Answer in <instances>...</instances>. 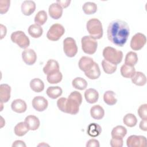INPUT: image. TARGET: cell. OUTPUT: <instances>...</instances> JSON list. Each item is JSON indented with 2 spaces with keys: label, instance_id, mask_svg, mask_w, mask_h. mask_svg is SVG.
I'll list each match as a JSON object with an SVG mask.
<instances>
[{
  "label": "cell",
  "instance_id": "cell-29",
  "mask_svg": "<svg viewBox=\"0 0 147 147\" xmlns=\"http://www.w3.org/2000/svg\"><path fill=\"white\" fill-rule=\"evenodd\" d=\"M121 75L126 78H130L136 72V69L134 66L128 65L127 64H123L121 67Z\"/></svg>",
  "mask_w": 147,
  "mask_h": 147
},
{
  "label": "cell",
  "instance_id": "cell-46",
  "mask_svg": "<svg viewBox=\"0 0 147 147\" xmlns=\"http://www.w3.org/2000/svg\"><path fill=\"white\" fill-rule=\"evenodd\" d=\"M12 146H24V147H25L26 144H25V142L23 141L16 140L13 143Z\"/></svg>",
  "mask_w": 147,
  "mask_h": 147
},
{
  "label": "cell",
  "instance_id": "cell-16",
  "mask_svg": "<svg viewBox=\"0 0 147 147\" xmlns=\"http://www.w3.org/2000/svg\"><path fill=\"white\" fill-rule=\"evenodd\" d=\"M11 108L13 111L17 113H24L27 109L26 102L21 99H14L11 104Z\"/></svg>",
  "mask_w": 147,
  "mask_h": 147
},
{
  "label": "cell",
  "instance_id": "cell-21",
  "mask_svg": "<svg viewBox=\"0 0 147 147\" xmlns=\"http://www.w3.org/2000/svg\"><path fill=\"white\" fill-rule=\"evenodd\" d=\"M84 98L88 103L91 104L95 103L99 98L98 92L94 88H88L84 92Z\"/></svg>",
  "mask_w": 147,
  "mask_h": 147
},
{
  "label": "cell",
  "instance_id": "cell-25",
  "mask_svg": "<svg viewBox=\"0 0 147 147\" xmlns=\"http://www.w3.org/2000/svg\"><path fill=\"white\" fill-rule=\"evenodd\" d=\"M43 33V29L40 25L36 24H32L28 28L29 34L33 38H38L41 36Z\"/></svg>",
  "mask_w": 147,
  "mask_h": 147
},
{
  "label": "cell",
  "instance_id": "cell-44",
  "mask_svg": "<svg viewBox=\"0 0 147 147\" xmlns=\"http://www.w3.org/2000/svg\"><path fill=\"white\" fill-rule=\"evenodd\" d=\"M139 127L141 130L146 131L147 130V119H142L140 123Z\"/></svg>",
  "mask_w": 147,
  "mask_h": 147
},
{
  "label": "cell",
  "instance_id": "cell-15",
  "mask_svg": "<svg viewBox=\"0 0 147 147\" xmlns=\"http://www.w3.org/2000/svg\"><path fill=\"white\" fill-rule=\"evenodd\" d=\"M48 12L51 18L55 20H57L62 16L63 8L56 2L53 3L49 6Z\"/></svg>",
  "mask_w": 147,
  "mask_h": 147
},
{
  "label": "cell",
  "instance_id": "cell-42",
  "mask_svg": "<svg viewBox=\"0 0 147 147\" xmlns=\"http://www.w3.org/2000/svg\"><path fill=\"white\" fill-rule=\"evenodd\" d=\"M100 146L98 140L92 138L89 140L86 143L87 147H99Z\"/></svg>",
  "mask_w": 147,
  "mask_h": 147
},
{
  "label": "cell",
  "instance_id": "cell-8",
  "mask_svg": "<svg viewBox=\"0 0 147 147\" xmlns=\"http://www.w3.org/2000/svg\"><path fill=\"white\" fill-rule=\"evenodd\" d=\"M63 51L69 57H74L78 52V47L75 40L72 37H67L63 40Z\"/></svg>",
  "mask_w": 147,
  "mask_h": 147
},
{
  "label": "cell",
  "instance_id": "cell-26",
  "mask_svg": "<svg viewBox=\"0 0 147 147\" xmlns=\"http://www.w3.org/2000/svg\"><path fill=\"white\" fill-rule=\"evenodd\" d=\"M63 93V90L59 86L49 87L46 91L47 95L52 99H56L60 96Z\"/></svg>",
  "mask_w": 147,
  "mask_h": 147
},
{
  "label": "cell",
  "instance_id": "cell-3",
  "mask_svg": "<svg viewBox=\"0 0 147 147\" xmlns=\"http://www.w3.org/2000/svg\"><path fill=\"white\" fill-rule=\"evenodd\" d=\"M87 30L90 36L93 38L100 39L103 36L102 24L100 20L94 18L89 20L86 24Z\"/></svg>",
  "mask_w": 147,
  "mask_h": 147
},
{
  "label": "cell",
  "instance_id": "cell-13",
  "mask_svg": "<svg viewBox=\"0 0 147 147\" xmlns=\"http://www.w3.org/2000/svg\"><path fill=\"white\" fill-rule=\"evenodd\" d=\"M59 71V63L54 59H49L43 68V72L46 75H49Z\"/></svg>",
  "mask_w": 147,
  "mask_h": 147
},
{
  "label": "cell",
  "instance_id": "cell-43",
  "mask_svg": "<svg viewBox=\"0 0 147 147\" xmlns=\"http://www.w3.org/2000/svg\"><path fill=\"white\" fill-rule=\"evenodd\" d=\"M56 3L57 4H59L60 6H61L62 7H68L70 3H71V1L70 0H57L56 1Z\"/></svg>",
  "mask_w": 147,
  "mask_h": 147
},
{
  "label": "cell",
  "instance_id": "cell-4",
  "mask_svg": "<svg viewBox=\"0 0 147 147\" xmlns=\"http://www.w3.org/2000/svg\"><path fill=\"white\" fill-rule=\"evenodd\" d=\"M102 55L106 60L115 65L119 64L123 59V52L111 47H105Z\"/></svg>",
  "mask_w": 147,
  "mask_h": 147
},
{
  "label": "cell",
  "instance_id": "cell-19",
  "mask_svg": "<svg viewBox=\"0 0 147 147\" xmlns=\"http://www.w3.org/2000/svg\"><path fill=\"white\" fill-rule=\"evenodd\" d=\"M94 63V61L92 58L87 56H82L79 61L78 65L80 70L85 72L92 66Z\"/></svg>",
  "mask_w": 147,
  "mask_h": 147
},
{
  "label": "cell",
  "instance_id": "cell-40",
  "mask_svg": "<svg viewBox=\"0 0 147 147\" xmlns=\"http://www.w3.org/2000/svg\"><path fill=\"white\" fill-rule=\"evenodd\" d=\"M10 1L9 0H1L0 1V13L3 14L6 13L10 7Z\"/></svg>",
  "mask_w": 147,
  "mask_h": 147
},
{
  "label": "cell",
  "instance_id": "cell-12",
  "mask_svg": "<svg viewBox=\"0 0 147 147\" xmlns=\"http://www.w3.org/2000/svg\"><path fill=\"white\" fill-rule=\"evenodd\" d=\"M33 107L37 111H44L48 106V100L42 96H35L32 102Z\"/></svg>",
  "mask_w": 147,
  "mask_h": 147
},
{
  "label": "cell",
  "instance_id": "cell-34",
  "mask_svg": "<svg viewBox=\"0 0 147 147\" xmlns=\"http://www.w3.org/2000/svg\"><path fill=\"white\" fill-rule=\"evenodd\" d=\"M123 122L126 126L132 127L136 125L137 123V119L134 114L128 113L123 117Z\"/></svg>",
  "mask_w": 147,
  "mask_h": 147
},
{
  "label": "cell",
  "instance_id": "cell-20",
  "mask_svg": "<svg viewBox=\"0 0 147 147\" xmlns=\"http://www.w3.org/2000/svg\"><path fill=\"white\" fill-rule=\"evenodd\" d=\"M130 78L132 83L138 86H143L146 83L145 75L140 71L135 72Z\"/></svg>",
  "mask_w": 147,
  "mask_h": 147
},
{
  "label": "cell",
  "instance_id": "cell-37",
  "mask_svg": "<svg viewBox=\"0 0 147 147\" xmlns=\"http://www.w3.org/2000/svg\"><path fill=\"white\" fill-rule=\"evenodd\" d=\"M47 18L48 17L46 11L45 10H40L36 14L34 21L36 24L38 25H42L46 22Z\"/></svg>",
  "mask_w": 147,
  "mask_h": 147
},
{
  "label": "cell",
  "instance_id": "cell-32",
  "mask_svg": "<svg viewBox=\"0 0 147 147\" xmlns=\"http://www.w3.org/2000/svg\"><path fill=\"white\" fill-rule=\"evenodd\" d=\"M137 54L133 51L127 53L125 59V64L130 66H134L138 62Z\"/></svg>",
  "mask_w": 147,
  "mask_h": 147
},
{
  "label": "cell",
  "instance_id": "cell-2",
  "mask_svg": "<svg viewBox=\"0 0 147 147\" xmlns=\"http://www.w3.org/2000/svg\"><path fill=\"white\" fill-rule=\"evenodd\" d=\"M82 102V94L77 91H74L69 95L68 98H60L57 101V106L62 112L75 115L78 113Z\"/></svg>",
  "mask_w": 147,
  "mask_h": 147
},
{
  "label": "cell",
  "instance_id": "cell-17",
  "mask_svg": "<svg viewBox=\"0 0 147 147\" xmlns=\"http://www.w3.org/2000/svg\"><path fill=\"white\" fill-rule=\"evenodd\" d=\"M36 10V3L33 1H24L21 4V11L25 16H30Z\"/></svg>",
  "mask_w": 147,
  "mask_h": 147
},
{
  "label": "cell",
  "instance_id": "cell-41",
  "mask_svg": "<svg viewBox=\"0 0 147 147\" xmlns=\"http://www.w3.org/2000/svg\"><path fill=\"white\" fill-rule=\"evenodd\" d=\"M110 144L111 146L112 147H122L123 144V139L112 137V138L110 140Z\"/></svg>",
  "mask_w": 147,
  "mask_h": 147
},
{
  "label": "cell",
  "instance_id": "cell-1",
  "mask_svg": "<svg viewBox=\"0 0 147 147\" xmlns=\"http://www.w3.org/2000/svg\"><path fill=\"white\" fill-rule=\"evenodd\" d=\"M129 34V25L125 21L121 20L111 21L107 30L109 40L118 47H123L125 44Z\"/></svg>",
  "mask_w": 147,
  "mask_h": 147
},
{
  "label": "cell",
  "instance_id": "cell-45",
  "mask_svg": "<svg viewBox=\"0 0 147 147\" xmlns=\"http://www.w3.org/2000/svg\"><path fill=\"white\" fill-rule=\"evenodd\" d=\"M0 28H1V39H2L6 34L7 29L6 26L2 24L0 25Z\"/></svg>",
  "mask_w": 147,
  "mask_h": 147
},
{
  "label": "cell",
  "instance_id": "cell-6",
  "mask_svg": "<svg viewBox=\"0 0 147 147\" xmlns=\"http://www.w3.org/2000/svg\"><path fill=\"white\" fill-rule=\"evenodd\" d=\"M11 40L20 48L26 49L30 45V40L25 33L21 30L13 32L10 36Z\"/></svg>",
  "mask_w": 147,
  "mask_h": 147
},
{
  "label": "cell",
  "instance_id": "cell-27",
  "mask_svg": "<svg viewBox=\"0 0 147 147\" xmlns=\"http://www.w3.org/2000/svg\"><path fill=\"white\" fill-rule=\"evenodd\" d=\"M87 132L90 136L95 137L101 133L102 128L99 125L96 123H91L88 126Z\"/></svg>",
  "mask_w": 147,
  "mask_h": 147
},
{
  "label": "cell",
  "instance_id": "cell-9",
  "mask_svg": "<svg viewBox=\"0 0 147 147\" xmlns=\"http://www.w3.org/2000/svg\"><path fill=\"white\" fill-rule=\"evenodd\" d=\"M146 42V36L141 33H137L131 37L130 45L133 50L138 51L144 47Z\"/></svg>",
  "mask_w": 147,
  "mask_h": 147
},
{
  "label": "cell",
  "instance_id": "cell-11",
  "mask_svg": "<svg viewBox=\"0 0 147 147\" xmlns=\"http://www.w3.org/2000/svg\"><path fill=\"white\" fill-rule=\"evenodd\" d=\"M22 59L25 64L31 65L35 63L37 60V55L32 49H25L22 52Z\"/></svg>",
  "mask_w": 147,
  "mask_h": 147
},
{
  "label": "cell",
  "instance_id": "cell-18",
  "mask_svg": "<svg viewBox=\"0 0 147 147\" xmlns=\"http://www.w3.org/2000/svg\"><path fill=\"white\" fill-rule=\"evenodd\" d=\"M11 87L7 84L0 85V100L1 102L6 103L10 98Z\"/></svg>",
  "mask_w": 147,
  "mask_h": 147
},
{
  "label": "cell",
  "instance_id": "cell-38",
  "mask_svg": "<svg viewBox=\"0 0 147 147\" xmlns=\"http://www.w3.org/2000/svg\"><path fill=\"white\" fill-rule=\"evenodd\" d=\"M63 75L60 71L48 75L47 76V81L51 84H56L61 81Z\"/></svg>",
  "mask_w": 147,
  "mask_h": 147
},
{
  "label": "cell",
  "instance_id": "cell-22",
  "mask_svg": "<svg viewBox=\"0 0 147 147\" xmlns=\"http://www.w3.org/2000/svg\"><path fill=\"white\" fill-rule=\"evenodd\" d=\"M84 74L90 79L94 80L98 79L100 75V70L98 64L94 62L92 66L88 71L85 72Z\"/></svg>",
  "mask_w": 147,
  "mask_h": 147
},
{
  "label": "cell",
  "instance_id": "cell-7",
  "mask_svg": "<svg viewBox=\"0 0 147 147\" xmlns=\"http://www.w3.org/2000/svg\"><path fill=\"white\" fill-rule=\"evenodd\" d=\"M65 29L60 24H54L49 29L47 37L51 41H57L64 34Z\"/></svg>",
  "mask_w": 147,
  "mask_h": 147
},
{
  "label": "cell",
  "instance_id": "cell-14",
  "mask_svg": "<svg viewBox=\"0 0 147 147\" xmlns=\"http://www.w3.org/2000/svg\"><path fill=\"white\" fill-rule=\"evenodd\" d=\"M24 122L29 130H36L38 129L40 125L38 118L33 115H28L25 118Z\"/></svg>",
  "mask_w": 147,
  "mask_h": 147
},
{
  "label": "cell",
  "instance_id": "cell-35",
  "mask_svg": "<svg viewBox=\"0 0 147 147\" xmlns=\"http://www.w3.org/2000/svg\"><path fill=\"white\" fill-rule=\"evenodd\" d=\"M102 67L104 72L107 74H112L117 70V65L109 62L108 61L103 59L102 61Z\"/></svg>",
  "mask_w": 147,
  "mask_h": 147
},
{
  "label": "cell",
  "instance_id": "cell-24",
  "mask_svg": "<svg viewBox=\"0 0 147 147\" xmlns=\"http://www.w3.org/2000/svg\"><path fill=\"white\" fill-rule=\"evenodd\" d=\"M30 88L36 92H40L44 89V83L39 78H34L30 82Z\"/></svg>",
  "mask_w": 147,
  "mask_h": 147
},
{
  "label": "cell",
  "instance_id": "cell-23",
  "mask_svg": "<svg viewBox=\"0 0 147 147\" xmlns=\"http://www.w3.org/2000/svg\"><path fill=\"white\" fill-rule=\"evenodd\" d=\"M90 114L92 118L95 119L99 120L103 118L105 115V111L103 108L99 105L92 106L90 109Z\"/></svg>",
  "mask_w": 147,
  "mask_h": 147
},
{
  "label": "cell",
  "instance_id": "cell-5",
  "mask_svg": "<svg viewBox=\"0 0 147 147\" xmlns=\"http://www.w3.org/2000/svg\"><path fill=\"white\" fill-rule=\"evenodd\" d=\"M81 44L83 51L88 55L94 54L98 47L97 41L90 36H83L81 39Z\"/></svg>",
  "mask_w": 147,
  "mask_h": 147
},
{
  "label": "cell",
  "instance_id": "cell-10",
  "mask_svg": "<svg viewBox=\"0 0 147 147\" xmlns=\"http://www.w3.org/2000/svg\"><path fill=\"white\" fill-rule=\"evenodd\" d=\"M147 140L145 136L131 135L126 140L128 147H146Z\"/></svg>",
  "mask_w": 147,
  "mask_h": 147
},
{
  "label": "cell",
  "instance_id": "cell-36",
  "mask_svg": "<svg viewBox=\"0 0 147 147\" xmlns=\"http://www.w3.org/2000/svg\"><path fill=\"white\" fill-rule=\"evenodd\" d=\"M84 13L86 14H92L97 11V5L92 2H87L82 6Z\"/></svg>",
  "mask_w": 147,
  "mask_h": 147
},
{
  "label": "cell",
  "instance_id": "cell-33",
  "mask_svg": "<svg viewBox=\"0 0 147 147\" xmlns=\"http://www.w3.org/2000/svg\"><path fill=\"white\" fill-rule=\"evenodd\" d=\"M87 81L81 77H77L75 78L72 82V86L79 90H83L86 88L87 87Z\"/></svg>",
  "mask_w": 147,
  "mask_h": 147
},
{
  "label": "cell",
  "instance_id": "cell-31",
  "mask_svg": "<svg viewBox=\"0 0 147 147\" xmlns=\"http://www.w3.org/2000/svg\"><path fill=\"white\" fill-rule=\"evenodd\" d=\"M29 129L26 126L25 122H20L18 123L14 127V131L16 136L21 137L24 136L29 131Z\"/></svg>",
  "mask_w": 147,
  "mask_h": 147
},
{
  "label": "cell",
  "instance_id": "cell-39",
  "mask_svg": "<svg viewBox=\"0 0 147 147\" xmlns=\"http://www.w3.org/2000/svg\"><path fill=\"white\" fill-rule=\"evenodd\" d=\"M137 113L142 119H147V105H141L138 109Z\"/></svg>",
  "mask_w": 147,
  "mask_h": 147
},
{
  "label": "cell",
  "instance_id": "cell-30",
  "mask_svg": "<svg viewBox=\"0 0 147 147\" xmlns=\"http://www.w3.org/2000/svg\"><path fill=\"white\" fill-rule=\"evenodd\" d=\"M103 100L108 105L112 106L115 105L117 102L115 92L110 90L106 91L103 95Z\"/></svg>",
  "mask_w": 147,
  "mask_h": 147
},
{
  "label": "cell",
  "instance_id": "cell-28",
  "mask_svg": "<svg viewBox=\"0 0 147 147\" xmlns=\"http://www.w3.org/2000/svg\"><path fill=\"white\" fill-rule=\"evenodd\" d=\"M127 134V129L122 125H118L114 127L111 131V135L113 138H123Z\"/></svg>",
  "mask_w": 147,
  "mask_h": 147
}]
</instances>
